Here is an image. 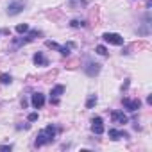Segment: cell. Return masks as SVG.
I'll list each match as a JSON object with an SVG mask.
<instances>
[{"instance_id": "6da1fadb", "label": "cell", "mask_w": 152, "mask_h": 152, "mask_svg": "<svg viewBox=\"0 0 152 152\" xmlns=\"http://www.w3.org/2000/svg\"><path fill=\"white\" fill-rule=\"evenodd\" d=\"M56 134H57V129H56L52 124L47 125L41 132H38V138H36V141H34V147H43V145L52 143V141L56 140Z\"/></svg>"}, {"instance_id": "7a4b0ae2", "label": "cell", "mask_w": 152, "mask_h": 152, "mask_svg": "<svg viewBox=\"0 0 152 152\" xmlns=\"http://www.w3.org/2000/svg\"><path fill=\"white\" fill-rule=\"evenodd\" d=\"M38 36H41V32L39 31H31L25 38H15L13 39V45L15 47H22V45H27V43H31V41H34Z\"/></svg>"}, {"instance_id": "3957f363", "label": "cell", "mask_w": 152, "mask_h": 152, "mask_svg": "<svg viewBox=\"0 0 152 152\" xmlns=\"http://www.w3.org/2000/svg\"><path fill=\"white\" fill-rule=\"evenodd\" d=\"M23 7H25V4L22 2V0H13V2H9V6H7V15L9 16H16V15H20L23 11Z\"/></svg>"}, {"instance_id": "277c9868", "label": "cell", "mask_w": 152, "mask_h": 152, "mask_svg": "<svg viewBox=\"0 0 152 152\" xmlns=\"http://www.w3.org/2000/svg\"><path fill=\"white\" fill-rule=\"evenodd\" d=\"M102 38H104V41L109 43V45H116V47L124 45V38H122L120 34H116V32H106Z\"/></svg>"}, {"instance_id": "5b68a950", "label": "cell", "mask_w": 152, "mask_h": 152, "mask_svg": "<svg viewBox=\"0 0 152 152\" xmlns=\"http://www.w3.org/2000/svg\"><path fill=\"white\" fill-rule=\"evenodd\" d=\"M122 102H124L125 109H127V111H131V113H134V111H138V109L141 107V102H140V99H124Z\"/></svg>"}, {"instance_id": "8992f818", "label": "cell", "mask_w": 152, "mask_h": 152, "mask_svg": "<svg viewBox=\"0 0 152 152\" xmlns=\"http://www.w3.org/2000/svg\"><path fill=\"white\" fill-rule=\"evenodd\" d=\"M64 93V86L63 84H57L56 88H52V91H50V102L52 104H59V97Z\"/></svg>"}, {"instance_id": "52a82bcc", "label": "cell", "mask_w": 152, "mask_h": 152, "mask_svg": "<svg viewBox=\"0 0 152 152\" xmlns=\"http://www.w3.org/2000/svg\"><path fill=\"white\" fill-rule=\"evenodd\" d=\"M111 120L118 125H125L129 122L127 115H124V111H111Z\"/></svg>"}, {"instance_id": "ba28073f", "label": "cell", "mask_w": 152, "mask_h": 152, "mask_svg": "<svg viewBox=\"0 0 152 152\" xmlns=\"http://www.w3.org/2000/svg\"><path fill=\"white\" fill-rule=\"evenodd\" d=\"M91 131H93L95 134H102V132H104V120H102L100 116H95V118L91 120Z\"/></svg>"}, {"instance_id": "9c48e42d", "label": "cell", "mask_w": 152, "mask_h": 152, "mask_svg": "<svg viewBox=\"0 0 152 152\" xmlns=\"http://www.w3.org/2000/svg\"><path fill=\"white\" fill-rule=\"evenodd\" d=\"M31 104H32L36 109H41V107L45 106V95H43V93H39V91H38V93H34V95H32V99H31Z\"/></svg>"}, {"instance_id": "30bf717a", "label": "cell", "mask_w": 152, "mask_h": 152, "mask_svg": "<svg viewBox=\"0 0 152 152\" xmlns=\"http://www.w3.org/2000/svg\"><path fill=\"white\" fill-rule=\"evenodd\" d=\"M32 61H34L38 66H48V59L45 57V54H43V52H36V54H34V57H32Z\"/></svg>"}, {"instance_id": "8fae6325", "label": "cell", "mask_w": 152, "mask_h": 152, "mask_svg": "<svg viewBox=\"0 0 152 152\" xmlns=\"http://www.w3.org/2000/svg\"><path fill=\"white\" fill-rule=\"evenodd\" d=\"M109 138L111 140H124V138H129V134L125 131H118V129H109Z\"/></svg>"}, {"instance_id": "7c38bea8", "label": "cell", "mask_w": 152, "mask_h": 152, "mask_svg": "<svg viewBox=\"0 0 152 152\" xmlns=\"http://www.w3.org/2000/svg\"><path fill=\"white\" fill-rule=\"evenodd\" d=\"M84 72L93 77V75H97V73L100 72V64H99V63H90L88 66H84Z\"/></svg>"}, {"instance_id": "4fadbf2b", "label": "cell", "mask_w": 152, "mask_h": 152, "mask_svg": "<svg viewBox=\"0 0 152 152\" xmlns=\"http://www.w3.org/2000/svg\"><path fill=\"white\" fill-rule=\"evenodd\" d=\"M11 81H13V77L9 73H0V83L2 84H11Z\"/></svg>"}, {"instance_id": "5bb4252c", "label": "cell", "mask_w": 152, "mask_h": 152, "mask_svg": "<svg viewBox=\"0 0 152 152\" xmlns=\"http://www.w3.org/2000/svg\"><path fill=\"white\" fill-rule=\"evenodd\" d=\"M16 32H18V34H25V32H29V25H27V23H20V25H16Z\"/></svg>"}, {"instance_id": "9a60e30c", "label": "cell", "mask_w": 152, "mask_h": 152, "mask_svg": "<svg viewBox=\"0 0 152 152\" xmlns=\"http://www.w3.org/2000/svg\"><path fill=\"white\" fill-rule=\"evenodd\" d=\"M70 25H72L73 29H77V27H86V22H84V20H72Z\"/></svg>"}, {"instance_id": "2e32d148", "label": "cell", "mask_w": 152, "mask_h": 152, "mask_svg": "<svg viewBox=\"0 0 152 152\" xmlns=\"http://www.w3.org/2000/svg\"><path fill=\"white\" fill-rule=\"evenodd\" d=\"M95 104H97V95H90V99H88V102H86V107L91 109Z\"/></svg>"}, {"instance_id": "e0dca14e", "label": "cell", "mask_w": 152, "mask_h": 152, "mask_svg": "<svg viewBox=\"0 0 152 152\" xmlns=\"http://www.w3.org/2000/svg\"><path fill=\"white\" fill-rule=\"evenodd\" d=\"M45 45H47L48 48H54V50H57V52H59V48H61V45H59V43H56V41H45Z\"/></svg>"}, {"instance_id": "ac0fdd59", "label": "cell", "mask_w": 152, "mask_h": 152, "mask_svg": "<svg viewBox=\"0 0 152 152\" xmlns=\"http://www.w3.org/2000/svg\"><path fill=\"white\" fill-rule=\"evenodd\" d=\"M97 54H100V56L106 57V56H107V48H106L104 45H99V47H97Z\"/></svg>"}, {"instance_id": "d6986e66", "label": "cell", "mask_w": 152, "mask_h": 152, "mask_svg": "<svg viewBox=\"0 0 152 152\" xmlns=\"http://www.w3.org/2000/svg\"><path fill=\"white\" fill-rule=\"evenodd\" d=\"M27 120H29V122H36V120H38V113H31V115L27 116Z\"/></svg>"}, {"instance_id": "ffe728a7", "label": "cell", "mask_w": 152, "mask_h": 152, "mask_svg": "<svg viewBox=\"0 0 152 152\" xmlns=\"http://www.w3.org/2000/svg\"><path fill=\"white\" fill-rule=\"evenodd\" d=\"M0 150H13L11 145H0Z\"/></svg>"}, {"instance_id": "44dd1931", "label": "cell", "mask_w": 152, "mask_h": 152, "mask_svg": "<svg viewBox=\"0 0 152 152\" xmlns=\"http://www.w3.org/2000/svg\"><path fill=\"white\" fill-rule=\"evenodd\" d=\"M0 34H2V31H0Z\"/></svg>"}]
</instances>
